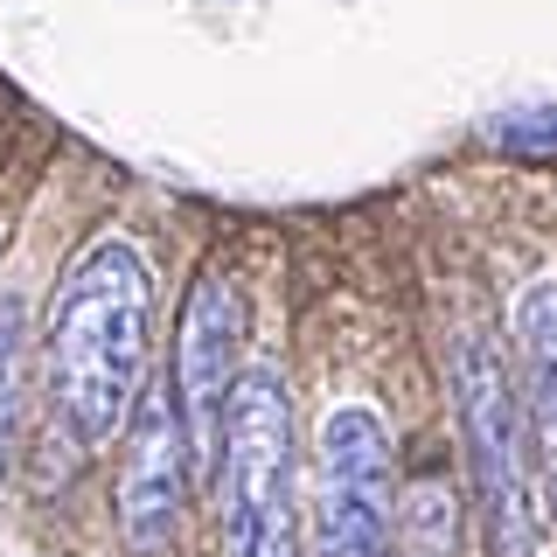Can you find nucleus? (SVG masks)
Returning <instances> with one entry per match:
<instances>
[{"instance_id":"nucleus-3","label":"nucleus","mask_w":557,"mask_h":557,"mask_svg":"<svg viewBox=\"0 0 557 557\" xmlns=\"http://www.w3.org/2000/svg\"><path fill=\"white\" fill-rule=\"evenodd\" d=\"M446 383L460 411L467 467H474L487 557H536V509L530 474H522V391L502 362V342L487 327H460L446 348Z\"/></svg>"},{"instance_id":"nucleus-6","label":"nucleus","mask_w":557,"mask_h":557,"mask_svg":"<svg viewBox=\"0 0 557 557\" xmlns=\"http://www.w3.org/2000/svg\"><path fill=\"white\" fill-rule=\"evenodd\" d=\"M182 474H188V432L174 383H147L133 425H126V474H119V536L133 557H174L182 544Z\"/></svg>"},{"instance_id":"nucleus-5","label":"nucleus","mask_w":557,"mask_h":557,"mask_svg":"<svg viewBox=\"0 0 557 557\" xmlns=\"http://www.w3.org/2000/svg\"><path fill=\"white\" fill-rule=\"evenodd\" d=\"M237 335H244V300L223 272H202L182 307V342H174V397H182V432H188V467L216 481L223 467V418L237 391Z\"/></svg>"},{"instance_id":"nucleus-4","label":"nucleus","mask_w":557,"mask_h":557,"mask_svg":"<svg viewBox=\"0 0 557 557\" xmlns=\"http://www.w3.org/2000/svg\"><path fill=\"white\" fill-rule=\"evenodd\" d=\"M313 557H397V487L391 425L370 405H335L321 418V509Z\"/></svg>"},{"instance_id":"nucleus-10","label":"nucleus","mask_w":557,"mask_h":557,"mask_svg":"<svg viewBox=\"0 0 557 557\" xmlns=\"http://www.w3.org/2000/svg\"><path fill=\"white\" fill-rule=\"evenodd\" d=\"M487 139H495L502 153L544 161V153H557V112H550V104H530V112H502L495 126H487Z\"/></svg>"},{"instance_id":"nucleus-1","label":"nucleus","mask_w":557,"mask_h":557,"mask_svg":"<svg viewBox=\"0 0 557 557\" xmlns=\"http://www.w3.org/2000/svg\"><path fill=\"white\" fill-rule=\"evenodd\" d=\"M147 321H153V278L126 237H98L49 300L42 321L49 411L84 453L126 440L139 397H147Z\"/></svg>"},{"instance_id":"nucleus-7","label":"nucleus","mask_w":557,"mask_h":557,"mask_svg":"<svg viewBox=\"0 0 557 557\" xmlns=\"http://www.w3.org/2000/svg\"><path fill=\"white\" fill-rule=\"evenodd\" d=\"M516 356H522V418L544 453V481L557 502V278H530L516 300Z\"/></svg>"},{"instance_id":"nucleus-9","label":"nucleus","mask_w":557,"mask_h":557,"mask_svg":"<svg viewBox=\"0 0 557 557\" xmlns=\"http://www.w3.org/2000/svg\"><path fill=\"white\" fill-rule=\"evenodd\" d=\"M14 418H22V300L0 293V474L14 453Z\"/></svg>"},{"instance_id":"nucleus-2","label":"nucleus","mask_w":557,"mask_h":557,"mask_svg":"<svg viewBox=\"0 0 557 557\" xmlns=\"http://www.w3.org/2000/svg\"><path fill=\"white\" fill-rule=\"evenodd\" d=\"M216 550L223 557H307L300 550V446L293 397L272 356L244 362L216 467Z\"/></svg>"},{"instance_id":"nucleus-8","label":"nucleus","mask_w":557,"mask_h":557,"mask_svg":"<svg viewBox=\"0 0 557 557\" xmlns=\"http://www.w3.org/2000/svg\"><path fill=\"white\" fill-rule=\"evenodd\" d=\"M397 557H460V495L440 467L397 487Z\"/></svg>"}]
</instances>
